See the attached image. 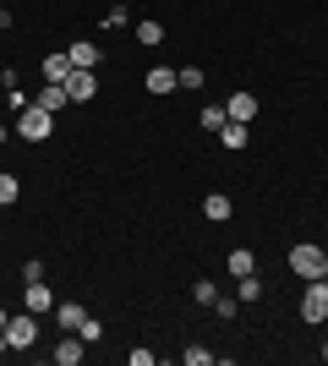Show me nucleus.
<instances>
[{"label": "nucleus", "instance_id": "nucleus-6", "mask_svg": "<svg viewBox=\"0 0 328 366\" xmlns=\"http://www.w3.org/2000/svg\"><path fill=\"white\" fill-rule=\"evenodd\" d=\"M22 306H28L33 317H44V312H55V295H49V285H44V279H33L28 290H22Z\"/></svg>", "mask_w": 328, "mask_h": 366}, {"label": "nucleus", "instance_id": "nucleus-25", "mask_svg": "<svg viewBox=\"0 0 328 366\" xmlns=\"http://www.w3.org/2000/svg\"><path fill=\"white\" fill-rule=\"evenodd\" d=\"M214 361V350H203V345H187V366H208Z\"/></svg>", "mask_w": 328, "mask_h": 366}, {"label": "nucleus", "instance_id": "nucleus-24", "mask_svg": "<svg viewBox=\"0 0 328 366\" xmlns=\"http://www.w3.org/2000/svg\"><path fill=\"white\" fill-rule=\"evenodd\" d=\"M126 22H131V11H126V6H109V11H104V28H126Z\"/></svg>", "mask_w": 328, "mask_h": 366}, {"label": "nucleus", "instance_id": "nucleus-15", "mask_svg": "<svg viewBox=\"0 0 328 366\" xmlns=\"http://www.w3.org/2000/svg\"><path fill=\"white\" fill-rule=\"evenodd\" d=\"M66 76H71V55H66V49L44 55V82H66Z\"/></svg>", "mask_w": 328, "mask_h": 366}, {"label": "nucleus", "instance_id": "nucleus-14", "mask_svg": "<svg viewBox=\"0 0 328 366\" xmlns=\"http://www.w3.org/2000/svg\"><path fill=\"white\" fill-rule=\"evenodd\" d=\"M235 301H241V306H257V301H263V279H257V274H241V279H235Z\"/></svg>", "mask_w": 328, "mask_h": 366}, {"label": "nucleus", "instance_id": "nucleus-1", "mask_svg": "<svg viewBox=\"0 0 328 366\" xmlns=\"http://www.w3.org/2000/svg\"><path fill=\"white\" fill-rule=\"evenodd\" d=\"M22 142H44L55 137V115H49L44 104H28V109H16V126H11Z\"/></svg>", "mask_w": 328, "mask_h": 366}, {"label": "nucleus", "instance_id": "nucleus-32", "mask_svg": "<svg viewBox=\"0 0 328 366\" xmlns=\"http://www.w3.org/2000/svg\"><path fill=\"white\" fill-rule=\"evenodd\" d=\"M323 285H328V268H323Z\"/></svg>", "mask_w": 328, "mask_h": 366}, {"label": "nucleus", "instance_id": "nucleus-19", "mask_svg": "<svg viewBox=\"0 0 328 366\" xmlns=\"http://www.w3.org/2000/svg\"><path fill=\"white\" fill-rule=\"evenodd\" d=\"M16 197H22V181H16V175H6V169H0V208H11Z\"/></svg>", "mask_w": 328, "mask_h": 366}, {"label": "nucleus", "instance_id": "nucleus-33", "mask_svg": "<svg viewBox=\"0 0 328 366\" xmlns=\"http://www.w3.org/2000/svg\"><path fill=\"white\" fill-rule=\"evenodd\" d=\"M323 257H328V246H323Z\"/></svg>", "mask_w": 328, "mask_h": 366}, {"label": "nucleus", "instance_id": "nucleus-16", "mask_svg": "<svg viewBox=\"0 0 328 366\" xmlns=\"http://www.w3.org/2000/svg\"><path fill=\"white\" fill-rule=\"evenodd\" d=\"M247 137H252V126H241V121H224V132H219V142H224L230 153L247 148Z\"/></svg>", "mask_w": 328, "mask_h": 366}, {"label": "nucleus", "instance_id": "nucleus-2", "mask_svg": "<svg viewBox=\"0 0 328 366\" xmlns=\"http://www.w3.org/2000/svg\"><path fill=\"white\" fill-rule=\"evenodd\" d=\"M323 268H328V257H323V246H312V241H301V246H290V274L296 279H323Z\"/></svg>", "mask_w": 328, "mask_h": 366}, {"label": "nucleus", "instance_id": "nucleus-31", "mask_svg": "<svg viewBox=\"0 0 328 366\" xmlns=\"http://www.w3.org/2000/svg\"><path fill=\"white\" fill-rule=\"evenodd\" d=\"M323 361H328V345H323Z\"/></svg>", "mask_w": 328, "mask_h": 366}, {"label": "nucleus", "instance_id": "nucleus-23", "mask_svg": "<svg viewBox=\"0 0 328 366\" xmlns=\"http://www.w3.org/2000/svg\"><path fill=\"white\" fill-rule=\"evenodd\" d=\"M214 312H219V317H224V322H230L235 312H241V301H235V295H214Z\"/></svg>", "mask_w": 328, "mask_h": 366}, {"label": "nucleus", "instance_id": "nucleus-28", "mask_svg": "<svg viewBox=\"0 0 328 366\" xmlns=\"http://www.w3.org/2000/svg\"><path fill=\"white\" fill-rule=\"evenodd\" d=\"M6 322H11V312H6V306H0V334H6Z\"/></svg>", "mask_w": 328, "mask_h": 366}, {"label": "nucleus", "instance_id": "nucleus-18", "mask_svg": "<svg viewBox=\"0 0 328 366\" xmlns=\"http://www.w3.org/2000/svg\"><path fill=\"white\" fill-rule=\"evenodd\" d=\"M224 121H230L224 104H203V132H224Z\"/></svg>", "mask_w": 328, "mask_h": 366}, {"label": "nucleus", "instance_id": "nucleus-10", "mask_svg": "<svg viewBox=\"0 0 328 366\" xmlns=\"http://www.w3.org/2000/svg\"><path fill=\"white\" fill-rule=\"evenodd\" d=\"M82 317H88V306H77V301H55V322H61L66 334H77Z\"/></svg>", "mask_w": 328, "mask_h": 366}, {"label": "nucleus", "instance_id": "nucleus-22", "mask_svg": "<svg viewBox=\"0 0 328 366\" xmlns=\"http://www.w3.org/2000/svg\"><path fill=\"white\" fill-rule=\"evenodd\" d=\"M192 295H197V306H214L219 285H214V279H197V285H192Z\"/></svg>", "mask_w": 328, "mask_h": 366}, {"label": "nucleus", "instance_id": "nucleus-27", "mask_svg": "<svg viewBox=\"0 0 328 366\" xmlns=\"http://www.w3.org/2000/svg\"><path fill=\"white\" fill-rule=\"evenodd\" d=\"M0 28H11V11H6V6H0Z\"/></svg>", "mask_w": 328, "mask_h": 366}, {"label": "nucleus", "instance_id": "nucleus-12", "mask_svg": "<svg viewBox=\"0 0 328 366\" xmlns=\"http://www.w3.org/2000/svg\"><path fill=\"white\" fill-rule=\"evenodd\" d=\"M203 214H208V224H224V219L235 214V202L224 197V192H208V197H203Z\"/></svg>", "mask_w": 328, "mask_h": 366}, {"label": "nucleus", "instance_id": "nucleus-26", "mask_svg": "<svg viewBox=\"0 0 328 366\" xmlns=\"http://www.w3.org/2000/svg\"><path fill=\"white\" fill-rule=\"evenodd\" d=\"M175 76H181V88H203V71H197V66H181Z\"/></svg>", "mask_w": 328, "mask_h": 366}, {"label": "nucleus", "instance_id": "nucleus-30", "mask_svg": "<svg viewBox=\"0 0 328 366\" xmlns=\"http://www.w3.org/2000/svg\"><path fill=\"white\" fill-rule=\"evenodd\" d=\"M6 350H11V345H6V334H0V355H6Z\"/></svg>", "mask_w": 328, "mask_h": 366}, {"label": "nucleus", "instance_id": "nucleus-7", "mask_svg": "<svg viewBox=\"0 0 328 366\" xmlns=\"http://www.w3.org/2000/svg\"><path fill=\"white\" fill-rule=\"evenodd\" d=\"M33 104H44L49 115H61V109L71 104V93H66V82H44V88L33 93Z\"/></svg>", "mask_w": 328, "mask_h": 366}, {"label": "nucleus", "instance_id": "nucleus-20", "mask_svg": "<svg viewBox=\"0 0 328 366\" xmlns=\"http://www.w3.org/2000/svg\"><path fill=\"white\" fill-rule=\"evenodd\" d=\"M137 44H164V22H154V16L137 22Z\"/></svg>", "mask_w": 328, "mask_h": 366}, {"label": "nucleus", "instance_id": "nucleus-29", "mask_svg": "<svg viewBox=\"0 0 328 366\" xmlns=\"http://www.w3.org/2000/svg\"><path fill=\"white\" fill-rule=\"evenodd\" d=\"M6 137H11V126H0V142H6Z\"/></svg>", "mask_w": 328, "mask_h": 366}, {"label": "nucleus", "instance_id": "nucleus-9", "mask_svg": "<svg viewBox=\"0 0 328 366\" xmlns=\"http://www.w3.org/2000/svg\"><path fill=\"white\" fill-rule=\"evenodd\" d=\"M49 355H55V366H77L82 355H88V350H82V334H66V339H61V345H55Z\"/></svg>", "mask_w": 328, "mask_h": 366}, {"label": "nucleus", "instance_id": "nucleus-8", "mask_svg": "<svg viewBox=\"0 0 328 366\" xmlns=\"http://www.w3.org/2000/svg\"><path fill=\"white\" fill-rule=\"evenodd\" d=\"M224 109H230V121H241V126L257 121V99H252V93H230V99H224Z\"/></svg>", "mask_w": 328, "mask_h": 366}, {"label": "nucleus", "instance_id": "nucleus-21", "mask_svg": "<svg viewBox=\"0 0 328 366\" xmlns=\"http://www.w3.org/2000/svg\"><path fill=\"white\" fill-rule=\"evenodd\" d=\"M77 334H82V345H99V339H104V322H99L94 312H88V317H82V328H77Z\"/></svg>", "mask_w": 328, "mask_h": 366}, {"label": "nucleus", "instance_id": "nucleus-5", "mask_svg": "<svg viewBox=\"0 0 328 366\" xmlns=\"http://www.w3.org/2000/svg\"><path fill=\"white\" fill-rule=\"evenodd\" d=\"M66 93H71V104H88V99H99V71H82V66H71V76H66Z\"/></svg>", "mask_w": 328, "mask_h": 366}, {"label": "nucleus", "instance_id": "nucleus-17", "mask_svg": "<svg viewBox=\"0 0 328 366\" xmlns=\"http://www.w3.org/2000/svg\"><path fill=\"white\" fill-rule=\"evenodd\" d=\"M224 268H230V274H235V279H241V274H257V257H252L247 246H235L230 257H224Z\"/></svg>", "mask_w": 328, "mask_h": 366}, {"label": "nucleus", "instance_id": "nucleus-11", "mask_svg": "<svg viewBox=\"0 0 328 366\" xmlns=\"http://www.w3.org/2000/svg\"><path fill=\"white\" fill-rule=\"evenodd\" d=\"M148 93H159V99H164V93H181V76H175L170 66H154V71H148Z\"/></svg>", "mask_w": 328, "mask_h": 366}, {"label": "nucleus", "instance_id": "nucleus-13", "mask_svg": "<svg viewBox=\"0 0 328 366\" xmlns=\"http://www.w3.org/2000/svg\"><path fill=\"white\" fill-rule=\"evenodd\" d=\"M66 55H71V66H82V71H99V44H88V39L66 44Z\"/></svg>", "mask_w": 328, "mask_h": 366}, {"label": "nucleus", "instance_id": "nucleus-3", "mask_svg": "<svg viewBox=\"0 0 328 366\" xmlns=\"http://www.w3.org/2000/svg\"><path fill=\"white\" fill-rule=\"evenodd\" d=\"M6 345H11V350H28V345H39V317H33L28 306H22V312L6 322Z\"/></svg>", "mask_w": 328, "mask_h": 366}, {"label": "nucleus", "instance_id": "nucleus-4", "mask_svg": "<svg viewBox=\"0 0 328 366\" xmlns=\"http://www.w3.org/2000/svg\"><path fill=\"white\" fill-rule=\"evenodd\" d=\"M323 317H328V285H323V279H312L307 295H301V322H323Z\"/></svg>", "mask_w": 328, "mask_h": 366}]
</instances>
